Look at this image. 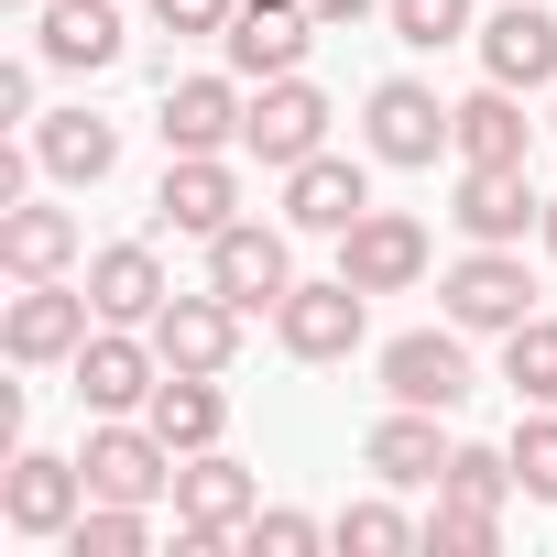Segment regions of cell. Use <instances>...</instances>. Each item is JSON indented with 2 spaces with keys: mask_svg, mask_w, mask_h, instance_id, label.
<instances>
[{
  "mask_svg": "<svg viewBox=\"0 0 557 557\" xmlns=\"http://www.w3.org/2000/svg\"><path fill=\"white\" fill-rule=\"evenodd\" d=\"M208 285L240 307V318H273L296 296V251H285V230H262V219H230L219 240H208Z\"/></svg>",
  "mask_w": 557,
  "mask_h": 557,
  "instance_id": "9c48e42d",
  "label": "cell"
},
{
  "mask_svg": "<svg viewBox=\"0 0 557 557\" xmlns=\"http://www.w3.org/2000/svg\"><path fill=\"white\" fill-rule=\"evenodd\" d=\"M448 132H459V164H524V143H535V121H524V88H470L459 110H448Z\"/></svg>",
  "mask_w": 557,
  "mask_h": 557,
  "instance_id": "603a6c76",
  "label": "cell"
},
{
  "mask_svg": "<svg viewBox=\"0 0 557 557\" xmlns=\"http://www.w3.org/2000/svg\"><path fill=\"white\" fill-rule=\"evenodd\" d=\"M121 12H110V0H45V66H66V77H99V66H121Z\"/></svg>",
  "mask_w": 557,
  "mask_h": 557,
  "instance_id": "7402d4cb",
  "label": "cell"
},
{
  "mask_svg": "<svg viewBox=\"0 0 557 557\" xmlns=\"http://www.w3.org/2000/svg\"><path fill=\"white\" fill-rule=\"evenodd\" d=\"M230 12H240V0H153L164 34H230Z\"/></svg>",
  "mask_w": 557,
  "mask_h": 557,
  "instance_id": "e575fe53",
  "label": "cell"
},
{
  "mask_svg": "<svg viewBox=\"0 0 557 557\" xmlns=\"http://www.w3.org/2000/svg\"><path fill=\"white\" fill-rule=\"evenodd\" d=\"M88 296H99L110 329H153V307H164L175 285H164L153 240H110V251H88Z\"/></svg>",
  "mask_w": 557,
  "mask_h": 557,
  "instance_id": "44dd1931",
  "label": "cell"
},
{
  "mask_svg": "<svg viewBox=\"0 0 557 557\" xmlns=\"http://www.w3.org/2000/svg\"><path fill=\"white\" fill-rule=\"evenodd\" d=\"M329 23L307 12V0H240V12H230V34H219V55H230V77H296L307 66V45H318Z\"/></svg>",
  "mask_w": 557,
  "mask_h": 557,
  "instance_id": "30bf717a",
  "label": "cell"
},
{
  "mask_svg": "<svg viewBox=\"0 0 557 557\" xmlns=\"http://www.w3.org/2000/svg\"><path fill=\"white\" fill-rule=\"evenodd\" d=\"M230 219H240V175H230V153H164V186H153V230L219 240Z\"/></svg>",
  "mask_w": 557,
  "mask_h": 557,
  "instance_id": "9a60e30c",
  "label": "cell"
},
{
  "mask_svg": "<svg viewBox=\"0 0 557 557\" xmlns=\"http://www.w3.org/2000/svg\"><path fill=\"white\" fill-rule=\"evenodd\" d=\"M437 318H459L470 339H513L535 318V273H524V240H470L448 273H437Z\"/></svg>",
  "mask_w": 557,
  "mask_h": 557,
  "instance_id": "6da1fadb",
  "label": "cell"
},
{
  "mask_svg": "<svg viewBox=\"0 0 557 557\" xmlns=\"http://www.w3.org/2000/svg\"><path fill=\"white\" fill-rule=\"evenodd\" d=\"M361 143H372V164H405V175H426L437 153H459L448 99H437L426 77H383V88L361 99Z\"/></svg>",
  "mask_w": 557,
  "mask_h": 557,
  "instance_id": "277c9868",
  "label": "cell"
},
{
  "mask_svg": "<svg viewBox=\"0 0 557 557\" xmlns=\"http://www.w3.org/2000/svg\"><path fill=\"white\" fill-rule=\"evenodd\" d=\"M383 23H394L405 55H437V45H470V34H481L470 0H383Z\"/></svg>",
  "mask_w": 557,
  "mask_h": 557,
  "instance_id": "f546056e",
  "label": "cell"
},
{
  "mask_svg": "<svg viewBox=\"0 0 557 557\" xmlns=\"http://www.w3.org/2000/svg\"><path fill=\"white\" fill-rule=\"evenodd\" d=\"M546 132H557V121H546Z\"/></svg>",
  "mask_w": 557,
  "mask_h": 557,
  "instance_id": "ab89813d",
  "label": "cell"
},
{
  "mask_svg": "<svg viewBox=\"0 0 557 557\" xmlns=\"http://www.w3.org/2000/svg\"><path fill=\"white\" fill-rule=\"evenodd\" d=\"M143 416H153V437H164L175 459H197V448H219V426H230V394H219V372H164Z\"/></svg>",
  "mask_w": 557,
  "mask_h": 557,
  "instance_id": "d4e9b609",
  "label": "cell"
},
{
  "mask_svg": "<svg viewBox=\"0 0 557 557\" xmlns=\"http://www.w3.org/2000/svg\"><path fill=\"white\" fill-rule=\"evenodd\" d=\"M372 208V175L350 164V153H307V164H285V230H350Z\"/></svg>",
  "mask_w": 557,
  "mask_h": 557,
  "instance_id": "ffe728a7",
  "label": "cell"
},
{
  "mask_svg": "<svg viewBox=\"0 0 557 557\" xmlns=\"http://www.w3.org/2000/svg\"><path fill=\"white\" fill-rule=\"evenodd\" d=\"M437 492H448V503H492V513H503L524 481H513V448H481V437H459V448H448V470H437Z\"/></svg>",
  "mask_w": 557,
  "mask_h": 557,
  "instance_id": "83f0119b",
  "label": "cell"
},
{
  "mask_svg": "<svg viewBox=\"0 0 557 557\" xmlns=\"http://www.w3.org/2000/svg\"><path fill=\"white\" fill-rule=\"evenodd\" d=\"M372 329V296L350 285V273H329V285H296L285 307H273V339H285L296 361H350Z\"/></svg>",
  "mask_w": 557,
  "mask_h": 557,
  "instance_id": "7c38bea8",
  "label": "cell"
},
{
  "mask_svg": "<svg viewBox=\"0 0 557 557\" xmlns=\"http://www.w3.org/2000/svg\"><path fill=\"white\" fill-rule=\"evenodd\" d=\"M416 546H426V557H492V546H503V513H492V503H448V492H437V513H426V535H416Z\"/></svg>",
  "mask_w": 557,
  "mask_h": 557,
  "instance_id": "4dcf8cb0",
  "label": "cell"
},
{
  "mask_svg": "<svg viewBox=\"0 0 557 557\" xmlns=\"http://www.w3.org/2000/svg\"><path fill=\"white\" fill-rule=\"evenodd\" d=\"M470 45H481V77H503V88H557V12H546V0H503Z\"/></svg>",
  "mask_w": 557,
  "mask_h": 557,
  "instance_id": "e0dca14e",
  "label": "cell"
},
{
  "mask_svg": "<svg viewBox=\"0 0 557 557\" xmlns=\"http://www.w3.org/2000/svg\"><path fill=\"white\" fill-rule=\"evenodd\" d=\"M240 546H251V557H307V546H329V524L296 513V503H262V513L240 524Z\"/></svg>",
  "mask_w": 557,
  "mask_h": 557,
  "instance_id": "836d02e7",
  "label": "cell"
},
{
  "mask_svg": "<svg viewBox=\"0 0 557 557\" xmlns=\"http://www.w3.org/2000/svg\"><path fill=\"white\" fill-rule=\"evenodd\" d=\"M535 240H546V251H557V197H546V219H535Z\"/></svg>",
  "mask_w": 557,
  "mask_h": 557,
  "instance_id": "74e56055",
  "label": "cell"
},
{
  "mask_svg": "<svg viewBox=\"0 0 557 557\" xmlns=\"http://www.w3.org/2000/svg\"><path fill=\"white\" fill-rule=\"evenodd\" d=\"M12 12H45V0H12Z\"/></svg>",
  "mask_w": 557,
  "mask_h": 557,
  "instance_id": "f35d334b",
  "label": "cell"
},
{
  "mask_svg": "<svg viewBox=\"0 0 557 557\" xmlns=\"http://www.w3.org/2000/svg\"><path fill=\"white\" fill-rule=\"evenodd\" d=\"M153 350H164V372H230V361H240V307H230L219 285L164 296V307H153Z\"/></svg>",
  "mask_w": 557,
  "mask_h": 557,
  "instance_id": "2e32d148",
  "label": "cell"
},
{
  "mask_svg": "<svg viewBox=\"0 0 557 557\" xmlns=\"http://www.w3.org/2000/svg\"><path fill=\"white\" fill-rule=\"evenodd\" d=\"M88 329H99V296H88V285H66V273H45V285H23L12 307H0V350H12L23 372L77 361V350H88Z\"/></svg>",
  "mask_w": 557,
  "mask_h": 557,
  "instance_id": "3957f363",
  "label": "cell"
},
{
  "mask_svg": "<svg viewBox=\"0 0 557 557\" xmlns=\"http://www.w3.org/2000/svg\"><path fill=\"white\" fill-rule=\"evenodd\" d=\"M416 535H426V524H416V513H394L383 492H372V503H350V513L329 524V546H350V557H394V546H416Z\"/></svg>",
  "mask_w": 557,
  "mask_h": 557,
  "instance_id": "1f68e13d",
  "label": "cell"
},
{
  "mask_svg": "<svg viewBox=\"0 0 557 557\" xmlns=\"http://www.w3.org/2000/svg\"><path fill=\"white\" fill-rule=\"evenodd\" d=\"M240 121H251V99H240V77H230V66H219V77H164V110H153L164 153H230V143H240Z\"/></svg>",
  "mask_w": 557,
  "mask_h": 557,
  "instance_id": "5bb4252c",
  "label": "cell"
},
{
  "mask_svg": "<svg viewBox=\"0 0 557 557\" xmlns=\"http://www.w3.org/2000/svg\"><path fill=\"white\" fill-rule=\"evenodd\" d=\"M448 448H459V437H437V405H394V416L361 437V470H372L383 492H426V481L448 470Z\"/></svg>",
  "mask_w": 557,
  "mask_h": 557,
  "instance_id": "d6986e66",
  "label": "cell"
},
{
  "mask_svg": "<svg viewBox=\"0 0 557 557\" xmlns=\"http://www.w3.org/2000/svg\"><path fill=\"white\" fill-rule=\"evenodd\" d=\"M329 88L296 66V77H262V99H251V121H240V153H262L273 175L285 164H307V153H329Z\"/></svg>",
  "mask_w": 557,
  "mask_h": 557,
  "instance_id": "ba28073f",
  "label": "cell"
},
{
  "mask_svg": "<svg viewBox=\"0 0 557 557\" xmlns=\"http://www.w3.org/2000/svg\"><path fill=\"white\" fill-rule=\"evenodd\" d=\"M55 546H66V557H143V546H153V513H143V503H99V492H88V513H77Z\"/></svg>",
  "mask_w": 557,
  "mask_h": 557,
  "instance_id": "4316f807",
  "label": "cell"
},
{
  "mask_svg": "<svg viewBox=\"0 0 557 557\" xmlns=\"http://www.w3.org/2000/svg\"><path fill=\"white\" fill-rule=\"evenodd\" d=\"M88 513V470L55 459V448H12V470H0V524L12 535H66Z\"/></svg>",
  "mask_w": 557,
  "mask_h": 557,
  "instance_id": "4fadbf2b",
  "label": "cell"
},
{
  "mask_svg": "<svg viewBox=\"0 0 557 557\" xmlns=\"http://www.w3.org/2000/svg\"><path fill=\"white\" fill-rule=\"evenodd\" d=\"M470 383H481V372H470V329H459V318L383 339V394H394V405H437V416H448V405H470Z\"/></svg>",
  "mask_w": 557,
  "mask_h": 557,
  "instance_id": "8992f818",
  "label": "cell"
},
{
  "mask_svg": "<svg viewBox=\"0 0 557 557\" xmlns=\"http://www.w3.org/2000/svg\"><path fill=\"white\" fill-rule=\"evenodd\" d=\"M77 262V219L66 208H0V273H12V285H45V273H66Z\"/></svg>",
  "mask_w": 557,
  "mask_h": 557,
  "instance_id": "484cf974",
  "label": "cell"
},
{
  "mask_svg": "<svg viewBox=\"0 0 557 557\" xmlns=\"http://www.w3.org/2000/svg\"><path fill=\"white\" fill-rule=\"evenodd\" d=\"M503 383H513V405H557V318H524L503 339Z\"/></svg>",
  "mask_w": 557,
  "mask_h": 557,
  "instance_id": "f1b7e54d",
  "label": "cell"
},
{
  "mask_svg": "<svg viewBox=\"0 0 557 557\" xmlns=\"http://www.w3.org/2000/svg\"><path fill=\"white\" fill-rule=\"evenodd\" d=\"M34 153H45L55 186H99V175L121 164V121H99V110H45V121H34Z\"/></svg>",
  "mask_w": 557,
  "mask_h": 557,
  "instance_id": "cb8c5ba5",
  "label": "cell"
},
{
  "mask_svg": "<svg viewBox=\"0 0 557 557\" xmlns=\"http://www.w3.org/2000/svg\"><path fill=\"white\" fill-rule=\"evenodd\" d=\"M459 240H524L546 219V197L524 186V164H459V197H448Z\"/></svg>",
  "mask_w": 557,
  "mask_h": 557,
  "instance_id": "ac0fdd59",
  "label": "cell"
},
{
  "mask_svg": "<svg viewBox=\"0 0 557 557\" xmlns=\"http://www.w3.org/2000/svg\"><path fill=\"white\" fill-rule=\"evenodd\" d=\"M307 12H318V23L339 34V23H372V12H383V0H307Z\"/></svg>",
  "mask_w": 557,
  "mask_h": 557,
  "instance_id": "8d00e7d4",
  "label": "cell"
},
{
  "mask_svg": "<svg viewBox=\"0 0 557 557\" xmlns=\"http://www.w3.org/2000/svg\"><path fill=\"white\" fill-rule=\"evenodd\" d=\"M251 513H262V481H251L230 448L175 459V557H219V546H230Z\"/></svg>",
  "mask_w": 557,
  "mask_h": 557,
  "instance_id": "7a4b0ae2",
  "label": "cell"
},
{
  "mask_svg": "<svg viewBox=\"0 0 557 557\" xmlns=\"http://www.w3.org/2000/svg\"><path fill=\"white\" fill-rule=\"evenodd\" d=\"M0 121H34V66H0Z\"/></svg>",
  "mask_w": 557,
  "mask_h": 557,
  "instance_id": "d590c367",
  "label": "cell"
},
{
  "mask_svg": "<svg viewBox=\"0 0 557 557\" xmlns=\"http://www.w3.org/2000/svg\"><path fill=\"white\" fill-rule=\"evenodd\" d=\"M513 481H524V503H557V405H524V426H513Z\"/></svg>",
  "mask_w": 557,
  "mask_h": 557,
  "instance_id": "d6a6232c",
  "label": "cell"
},
{
  "mask_svg": "<svg viewBox=\"0 0 557 557\" xmlns=\"http://www.w3.org/2000/svg\"><path fill=\"white\" fill-rule=\"evenodd\" d=\"M339 273L361 296H405V285H426V219H405V208H361L350 230H339Z\"/></svg>",
  "mask_w": 557,
  "mask_h": 557,
  "instance_id": "8fae6325",
  "label": "cell"
},
{
  "mask_svg": "<svg viewBox=\"0 0 557 557\" xmlns=\"http://www.w3.org/2000/svg\"><path fill=\"white\" fill-rule=\"evenodd\" d=\"M66 372H77V405H88V416H143L153 383H164V350H153V329H110V318H99Z\"/></svg>",
  "mask_w": 557,
  "mask_h": 557,
  "instance_id": "52a82bcc",
  "label": "cell"
},
{
  "mask_svg": "<svg viewBox=\"0 0 557 557\" xmlns=\"http://www.w3.org/2000/svg\"><path fill=\"white\" fill-rule=\"evenodd\" d=\"M77 470H88L99 503H164L175 492V448L153 437V416H99L88 448H77Z\"/></svg>",
  "mask_w": 557,
  "mask_h": 557,
  "instance_id": "5b68a950",
  "label": "cell"
}]
</instances>
